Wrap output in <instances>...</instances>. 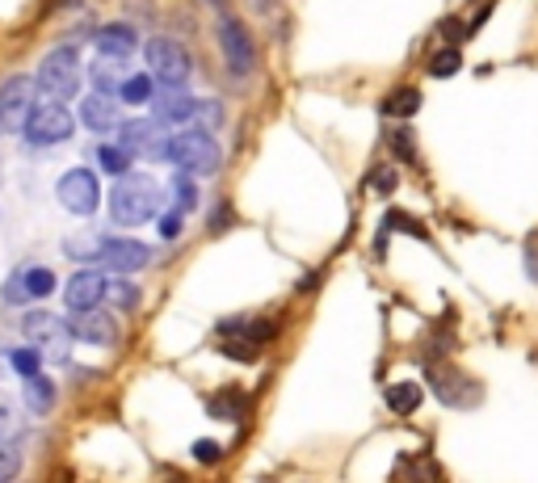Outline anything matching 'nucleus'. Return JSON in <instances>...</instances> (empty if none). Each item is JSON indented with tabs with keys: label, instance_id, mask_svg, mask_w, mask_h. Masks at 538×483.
I'll return each mask as SVG.
<instances>
[{
	"label": "nucleus",
	"instance_id": "393cba45",
	"mask_svg": "<svg viewBox=\"0 0 538 483\" xmlns=\"http://www.w3.org/2000/svg\"><path fill=\"white\" fill-rule=\"evenodd\" d=\"M97 165H101V173H110V177H123L126 168H131V152H126L123 143L114 148V143H101L97 148Z\"/></svg>",
	"mask_w": 538,
	"mask_h": 483
},
{
	"label": "nucleus",
	"instance_id": "423d86ee",
	"mask_svg": "<svg viewBox=\"0 0 538 483\" xmlns=\"http://www.w3.org/2000/svg\"><path fill=\"white\" fill-rule=\"evenodd\" d=\"M429 386H433V395H438L446 408H475L483 395L480 383L467 378L463 370H455V366H433V370H429Z\"/></svg>",
	"mask_w": 538,
	"mask_h": 483
},
{
	"label": "nucleus",
	"instance_id": "b1692460",
	"mask_svg": "<svg viewBox=\"0 0 538 483\" xmlns=\"http://www.w3.org/2000/svg\"><path fill=\"white\" fill-rule=\"evenodd\" d=\"M21 433H26V416H21V408L0 391V437H4V442H17Z\"/></svg>",
	"mask_w": 538,
	"mask_h": 483
},
{
	"label": "nucleus",
	"instance_id": "aec40b11",
	"mask_svg": "<svg viewBox=\"0 0 538 483\" xmlns=\"http://www.w3.org/2000/svg\"><path fill=\"white\" fill-rule=\"evenodd\" d=\"M207 412L215 416V420H240V416L249 412V400H244L235 386H227V391H215L207 400Z\"/></svg>",
	"mask_w": 538,
	"mask_h": 483
},
{
	"label": "nucleus",
	"instance_id": "473e14b6",
	"mask_svg": "<svg viewBox=\"0 0 538 483\" xmlns=\"http://www.w3.org/2000/svg\"><path fill=\"white\" fill-rule=\"evenodd\" d=\"M387 143H391V152L400 156L404 165H413V160H416V152H413V131H391V135H387Z\"/></svg>",
	"mask_w": 538,
	"mask_h": 483
},
{
	"label": "nucleus",
	"instance_id": "412c9836",
	"mask_svg": "<svg viewBox=\"0 0 538 483\" xmlns=\"http://www.w3.org/2000/svg\"><path fill=\"white\" fill-rule=\"evenodd\" d=\"M101 249H106V235L101 232H76L64 240V252L72 261H93V257H101Z\"/></svg>",
	"mask_w": 538,
	"mask_h": 483
},
{
	"label": "nucleus",
	"instance_id": "f3484780",
	"mask_svg": "<svg viewBox=\"0 0 538 483\" xmlns=\"http://www.w3.org/2000/svg\"><path fill=\"white\" fill-rule=\"evenodd\" d=\"M89 76H93V84L101 89V93H114V89H123L126 76H131V68H126V55H101V51H97Z\"/></svg>",
	"mask_w": 538,
	"mask_h": 483
},
{
	"label": "nucleus",
	"instance_id": "2f4dec72",
	"mask_svg": "<svg viewBox=\"0 0 538 483\" xmlns=\"http://www.w3.org/2000/svg\"><path fill=\"white\" fill-rule=\"evenodd\" d=\"M193 173H185V168H177V181H173V190H177V202L181 210H193L198 207V190H193Z\"/></svg>",
	"mask_w": 538,
	"mask_h": 483
},
{
	"label": "nucleus",
	"instance_id": "c756f323",
	"mask_svg": "<svg viewBox=\"0 0 538 483\" xmlns=\"http://www.w3.org/2000/svg\"><path fill=\"white\" fill-rule=\"evenodd\" d=\"M257 349H261V345L249 341V336H235V341L227 336V341L219 345V353H223V358H235V361H257Z\"/></svg>",
	"mask_w": 538,
	"mask_h": 483
},
{
	"label": "nucleus",
	"instance_id": "c9c22d12",
	"mask_svg": "<svg viewBox=\"0 0 538 483\" xmlns=\"http://www.w3.org/2000/svg\"><path fill=\"white\" fill-rule=\"evenodd\" d=\"M4 303H30V290H26V282H21V274H13L4 282Z\"/></svg>",
	"mask_w": 538,
	"mask_h": 483
},
{
	"label": "nucleus",
	"instance_id": "f03ea898",
	"mask_svg": "<svg viewBox=\"0 0 538 483\" xmlns=\"http://www.w3.org/2000/svg\"><path fill=\"white\" fill-rule=\"evenodd\" d=\"M76 131V118H72L68 101H56V97H38L34 110L26 118V131L21 135L30 139V148H51V143H64V139Z\"/></svg>",
	"mask_w": 538,
	"mask_h": 483
},
{
	"label": "nucleus",
	"instance_id": "39448f33",
	"mask_svg": "<svg viewBox=\"0 0 538 483\" xmlns=\"http://www.w3.org/2000/svg\"><path fill=\"white\" fill-rule=\"evenodd\" d=\"M143 55H148V72H152L165 89H185V84H190V55H185L181 42L152 38L143 47Z\"/></svg>",
	"mask_w": 538,
	"mask_h": 483
},
{
	"label": "nucleus",
	"instance_id": "f704fd0d",
	"mask_svg": "<svg viewBox=\"0 0 538 483\" xmlns=\"http://www.w3.org/2000/svg\"><path fill=\"white\" fill-rule=\"evenodd\" d=\"M193 458H198V462H219L223 458V445L219 442H210V437H202V442H193Z\"/></svg>",
	"mask_w": 538,
	"mask_h": 483
},
{
	"label": "nucleus",
	"instance_id": "4c0bfd02",
	"mask_svg": "<svg viewBox=\"0 0 538 483\" xmlns=\"http://www.w3.org/2000/svg\"><path fill=\"white\" fill-rule=\"evenodd\" d=\"M193 118H198V123H207V126H219L223 123V106H219V101H202Z\"/></svg>",
	"mask_w": 538,
	"mask_h": 483
},
{
	"label": "nucleus",
	"instance_id": "a18cd8bd",
	"mask_svg": "<svg viewBox=\"0 0 538 483\" xmlns=\"http://www.w3.org/2000/svg\"><path fill=\"white\" fill-rule=\"evenodd\" d=\"M0 131H4V123H0Z\"/></svg>",
	"mask_w": 538,
	"mask_h": 483
},
{
	"label": "nucleus",
	"instance_id": "1a4fd4ad",
	"mask_svg": "<svg viewBox=\"0 0 538 483\" xmlns=\"http://www.w3.org/2000/svg\"><path fill=\"white\" fill-rule=\"evenodd\" d=\"M56 198L64 202L68 215H93L97 202H101V185H97V177L89 173V168H72V173L59 177Z\"/></svg>",
	"mask_w": 538,
	"mask_h": 483
},
{
	"label": "nucleus",
	"instance_id": "f257e3e1",
	"mask_svg": "<svg viewBox=\"0 0 538 483\" xmlns=\"http://www.w3.org/2000/svg\"><path fill=\"white\" fill-rule=\"evenodd\" d=\"M160 210V185L143 173H123V181L110 190V215L118 223H148Z\"/></svg>",
	"mask_w": 538,
	"mask_h": 483
},
{
	"label": "nucleus",
	"instance_id": "79ce46f5",
	"mask_svg": "<svg viewBox=\"0 0 538 483\" xmlns=\"http://www.w3.org/2000/svg\"><path fill=\"white\" fill-rule=\"evenodd\" d=\"M227 223H232V207H219L215 210V219H210V232H223Z\"/></svg>",
	"mask_w": 538,
	"mask_h": 483
},
{
	"label": "nucleus",
	"instance_id": "4be33fe9",
	"mask_svg": "<svg viewBox=\"0 0 538 483\" xmlns=\"http://www.w3.org/2000/svg\"><path fill=\"white\" fill-rule=\"evenodd\" d=\"M383 400H387V408H391L396 416L416 412V408H421V383H391Z\"/></svg>",
	"mask_w": 538,
	"mask_h": 483
},
{
	"label": "nucleus",
	"instance_id": "58836bf2",
	"mask_svg": "<svg viewBox=\"0 0 538 483\" xmlns=\"http://www.w3.org/2000/svg\"><path fill=\"white\" fill-rule=\"evenodd\" d=\"M391 227H400V232H408V235H421V240H425V227H421V223H413L408 219V215H404V210H391Z\"/></svg>",
	"mask_w": 538,
	"mask_h": 483
},
{
	"label": "nucleus",
	"instance_id": "c85d7f7f",
	"mask_svg": "<svg viewBox=\"0 0 538 483\" xmlns=\"http://www.w3.org/2000/svg\"><path fill=\"white\" fill-rule=\"evenodd\" d=\"M9 366H13L21 378L38 374L42 370V349H13V353H9Z\"/></svg>",
	"mask_w": 538,
	"mask_h": 483
},
{
	"label": "nucleus",
	"instance_id": "9b49d317",
	"mask_svg": "<svg viewBox=\"0 0 538 483\" xmlns=\"http://www.w3.org/2000/svg\"><path fill=\"white\" fill-rule=\"evenodd\" d=\"M101 269H110V274H135L143 265L152 261V252L148 244H139V240H106V249H101Z\"/></svg>",
	"mask_w": 538,
	"mask_h": 483
},
{
	"label": "nucleus",
	"instance_id": "bb28decb",
	"mask_svg": "<svg viewBox=\"0 0 538 483\" xmlns=\"http://www.w3.org/2000/svg\"><path fill=\"white\" fill-rule=\"evenodd\" d=\"M152 80H156V76L135 72V76H126V84L118 89V93H123L126 106H143V101H152Z\"/></svg>",
	"mask_w": 538,
	"mask_h": 483
},
{
	"label": "nucleus",
	"instance_id": "a211bd4d",
	"mask_svg": "<svg viewBox=\"0 0 538 483\" xmlns=\"http://www.w3.org/2000/svg\"><path fill=\"white\" fill-rule=\"evenodd\" d=\"M135 47H139V34L131 26H123V21L97 30V51L101 55H131Z\"/></svg>",
	"mask_w": 538,
	"mask_h": 483
},
{
	"label": "nucleus",
	"instance_id": "f8f14e48",
	"mask_svg": "<svg viewBox=\"0 0 538 483\" xmlns=\"http://www.w3.org/2000/svg\"><path fill=\"white\" fill-rule=\"evenodd\" d=\"M21 328H26V336L34 345L51 349V353H64V345H68V336H72L68 324L59 316H51V311H30V316L21 319Z\"/></svg>",
	"mask_w": 538,
	"mask_h": 483
},
{
	"label": "nucleus",
	"instance_id": "0eeeda50",
	"mask_svg": "<svg viewBox=\"0 0 538 483\" xmlns=\"http://www.w3.org/2000/svg\"><path fill=\"white\" fill-rule=\"evenodd\" d=\"M34 101H38V80H30V76L4 80V89H0V123H4V131H26Z\"/></svg>",
	"mask_w": 538,
	"mask_h": 483
},
{
	"label": "nucleus",
	"instance_id": "ea45409f",
	"mask_svg": "<svg viewBox=\"0 0 538 483\" xmlns=\"http://www.w3.org/2000/svg\"><path fill=\"white\" fill-rule=\"evenodd\" d=\"M181 215H185V210H168V215H165V219H160V235H165V240H177V235H181Z\"/></svg>",
	"mask_w": 538,
	"mask_h": 483
},
{
	"label": "nucleus",
	"instance_id": "6ab92c4d",
	"mask_svg": "<svg viewBox=\"0 0 538 483\" xmlns=\"http://www.w3.org/2000/svg\"><path fill=\"white\" fill-rule=\"evenodd\" d=\"M26 408L34 416H47L51 408H56V383L47 378V374H30L26 378Z\"/></svg>",
	"mask_w": 538,
	"mask_h": 483
},
{
	"label": "nucleus",
	"instance_id": "9d476101",
	"mask_svg": "<svg viewBox=\"0 0 538 483\" xmlns=\"http://www.w3.org/2000/svg\"><path fill=\"white\" fill-rule=\"evenodd\" d=\"M219 47H223V59H227V68H232L235 76H249L252 64H257V51H252L249 30L240 26L235 17H223V21H219Z\"/></svg>",
	"mask_w": 538,
	"mask_h": 483
},
{
	"label": "nucleus",
	"instance_id": "5701e85b",
	"mask_svg": "<svg viewBox=\"0 0 538 483\" xmlns=\"http://www.w3.org/2000/svg\"><path fill=\"white\" fill-rule=\"evenodd\" d=\"M379 110H383L387 118H413V114L421 110V89H396V93H387Z\"/></svg>",
	"mask_w": 538,
	"mask_h": 483
},
{
	"label": "nucleus",
	"instance_id": "dca6fc26",
	"mask_svg": "<svg viewBox=\"0 0 538 483\" xmlns=\"http://www.w3.org/2000/svg\"><path fill=\"white\" fill-rule=\"evenodd\" d=\"M152 114L165 126H177V123H185V118H193V114H198V101H193L185 89H165V93L152 101Z\"/></svg>",
	"mask_w": 538,
	"mask_h": 483
},
{
	"label": "nucleus",
	"instance_id": "37998d69",
	"mask_svg": "<svg viewBox=\"0 0 538 483\" xmlns=\"http://www.w3.org/2000/svg\"><path fill=\"white\" fill-rule=\"evenodd\" d=\"M442 34H446V38H455V42H458V34H463V26H458V21H442Z\"/></svg>",
	"mask_w": 538,
	"mask_h": 483
},
{
	"label": "nucleus",
	"instance_id": "a878e982",
	"mask_svg": "<svg viewBox=\"0 0 538 483\" xmlns=\"http://www.w3.org/2000/svg\"><path fill=\"white\" fill-rule=\"evenodd\" d=\"M21 282H26L30 299H47V294L56 290V274H51L47 265H30V269H21Z\"/></svg>",
	"mask_w": 538,
	"mask_h": 483
},
{
	"label": "nucleus",
	"instance_id": "6e6552de",
	"mask_svg": "<svg viewBox=\"0 0 538 483\" xmlns=\"http://www.w3.org/2000/svg\"><path fill=\"white\" fill-rule=\"evenodd\" d=\"M123 148L126 152H139L148 160H168V126L160 118H139V123H123Z\"/></svg>",
	"mask_w": 538,
	"mask_h": 483
},
{
	"label": "nucleus",
	"instance_id": "e433bc0d",
	"mask_svg": "<svg viewBox=\"0 0 538 483\" xmlns=\"http://www.w3.org/2000/svg\"><path fill=\"white\" fill-rule=\"evenodd\" d=\"M371 190L374 193H391V190H396V168H374V173H371Z\"/></svg>",
	"mask_w": 538,
	"mask_h": 483
},
{
	"label": "nucleus",
	"instance_id": "72a5a7b5",
	"mask_svg": "<svg viewBox=\"0 0 538 483\" xmlns=\"http://www.w3.org/2000/svg\"><path fill=\"white\" fill-rule=\"evenodd\" d=\"M106 299H114L118 307H135L139 290L131 286V282H110V286H106Z\"/></svg>",
	"mask_w": 538,
	"mask_h": 483
},
{
	"label": "nucleus",
	"instance_id": "2eb2a0df",
	"mask_svg": "<svg viewBox=\"0 0 538 483\" xmlns=\"http://www.w3.org/2000/svg\"><path fill=\"white\" fill-rule=\"evenodd\" d=\"M68 328H72V336H81L89 345H114V341H118L114 316H97L93 307H89V311H76V316L68 319Z\"/></svg>",
	"mask_w": 538,
	"mask_h": 483
},
{
	"label": "nucleus",
	"instance_id": "4468645a",
	"mask_svg": "<svg viewBox=\"0 0 538 483\" xmlns=\"http://www.w3.org/2000/svg\"><path fill=\"white\" fill-rule=\"evenodd\" d=\"M81 123L89 126V131H97V135H106V131H118L123 126V114H118V101H114L110 93H89L81 101Z\"/></svg>",
	"mask_w": 538,
	"mask_h": 483
},
{
	"label": "nucleus",
	"instance_id": "7ed1b4c3",
	"mask_svg": "<svg viewBox=\"0 0 538 483\" xmlns=\"http://www.w3.org/2000/svg\"><path fill=\"white\" fill-rule=\"evenodd\" d=\"M38 97H56V101H72L81 89V55L76 47H59L38 64Z\"/></svg>",
	"mask_w": 538,
	"mask_h": 483
},
{
	"label": "nucleus",
	"instance_id": "a19ab883",
	"mask_svg": "<svg viewBox=\"0 0 538 483\" xmlns=\"http://www.w3.org/2000/svg\"><path fill=\"white\" fill-rule=\"evenodd\" d=\"M522 257H525V274L534 277V286H538V240H530V244H525Z\"/></svg>",
	"mask_w": 538,
	"mask_h": 483
},
{
	"label": "nucleus",
	"instance_id": "7c9ffc66",
	"mask_svg": "<svg viewBox=\"0 0 538 483\" xmlns=\"http://www.w3.org/2000/svg\"><path fill=\"white\" fill-rule=\"evenodd\" d=\"M17 470H21V454H17V445L0 437V483L13 479Z\"/></svg>",
	"mask_w": 538,
	"mask_h": 483
},
{
	"label": "nucleus",
	"instance_id": "cd10ccee",
	"mask_svg": "<svg viewBox=\"0 0 538 483\" xmlns=\"http://www.w3.org/2000/svg\"><path fill=\"white\" fill-rule=\"evenodd\" d=\"M458 68H463V55H458V47H442L438 55L429 59V76H433V80H446V76H455Z\"/></svg>",
	"mask_w": 538,
	"mask_h": 483
},
{
	"label": "nucleus",
	"instance_id": "c03bdc74",
	"mask_svg": "<svg viewBox=\"0 0 538 483\" xmlns=\"http://www.w3.org/2000/svg\"><path fill=\"white\" fill-rule=\"evenodd\" d=\"M0 370H4V358H0Z\"/></svg>",
	"mask_w": 538,
	"mask_h": 483
},
{
	"label": "nucleus",
	"instance_id": "ddd939ff",
	"mask_svg": "<svg viewBox=\"0 0 538 483\" xmlns=\"http://www.w3.org/2000/svg\"><path fill=\"white\" fill-rule=\"evenodd\" d=\"M106 286H110V282L97 274V269H81L76 277H68L64 303H68V311H89V307H97L106 299Z\"/></svg>",
	"mask_w": 538,
	"mask_h": 483
},
{
	"label": "nucleus",
	"instance_id": "20e7f679",
	"mask_svg": "<svg viewBox=\"0 0 538 483\" xmlns=\"http://www.w3.org/2000/svg\"><path fill=\"white\" fill-rule=\"evenodd\" d=\"M168 165L202 177V173H215L223 165V152L219 143L210 139V131H185V135H177L168 143Z\"/></svg>",
	"mask_w": 538,
	"mask_h": 483
}]
</instances>
